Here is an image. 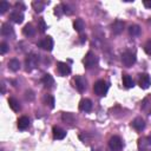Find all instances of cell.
Returning a JSON list of instances; mask_svg holds the SVG:
<instances>
[{"label":"cell","mask_w":151,"mask_h":151,"mask_svg":"<svg viewBox=\"0 0 151 151\" xmlns=\"http://www.w3.org/2000/svg\"><path fill=\"white\" fill-rule=\"evenodd\" d=\"M79 38H80V42H81V44H84V42L86 41V39H87V37H86L85 34H81Z\"/></svg>","instance_id":"37"},{"label":"cell","mask_w":151,"mask_h":151,"mask_svg":"<svg viewBox=\"0 0 151 151\" xmlns=\"http://www.w3.org/2000/svg\"><path fill=\"white\" fill-rule=\"evenodd\" d=\"M15 8H22V9H25V6L21 2H17L15 4Z\"/></svg>","instance_id":"38"},{"label":"cell","mask_w":151,"mask_h":151,"mask_svg":"<svg viewBox=\"0 0 151 151\" xmlns=\"http://www.w3.org/2000/svg\"><path fill=\"white\" fill-rule=\"evenodd\" d=\"M22 33H24L26 37H32V35H34V33H35V28H34L31 24H26L25 27L22 28Z\"/></svg>","instance_id":"19"},{"label":"cell","mask_w":151,"mask_h":151,"mask_svg":"<svg viewBox=\"0 0 151 151\" xmlns=\"http://www.w3.org/2000/svg\"><path fill=\"white\" fill-rule=\"evenodd\" d=\"M107 90H109V85H107V83L106 81H104V80H97L96 83H94V85H93V91H94V93L96 94H98V96H105L106 94V92H107Z\"/></svg>","instance_id":"2"},{"label":"cell","mask_w":151,"mask_h":151,"mask_svg":"<svg viewBox=\"0 0 151 151\" xmlns=\"http://www.w3.org/2000/svg\"><path fill=\"white\" fill-rule=\"evenodd\" d=\"M52 133H53V138L54 139H64L66 136V131L59 126H53L52 129Z\"/></svg>","instance_id":"10"},{"label":"cell","mask_w":151,"mask_h":151,"mask_svg":"<svg viewBox=\"0 0 151 151\" xmlns=\"http://www.w3.org/2000/svg\"><path fill=\"white\" fill-rule=\"evenodd\" d=\"M131 125H132V127H133L134 130L142 131V130H144V127H145V122H144L140 117H137V118H134V119L132 120Z\"/></svg>","instance_id":"14"},{"label":"cell","mask_w":151,"mask_h":151,"mask_svg":"<svg viewBox=\"0 0 151 151\" xmlns=\"http://www.w3.org/2000/svg\"><path fill=\"white\" fill-rule=\"evenodd\" d=\"M144 51L146 52V54L151 55V39L145 42V45H144Z\"/></svg>","instance_id":"33"},{"label":"cell","mask_w":151,"mask_h":151,"mask_svg":"<svg viewBox=\"0 0 151 151\" xmlns=\"http://www.w3.org/2000/svg\"><path fill=\"white\" fill-rule=\"evenodd\" d=\"M109 147L111 151H120L123 147V142H122L120 137H118V136L111 137L109 140Z\"/></svg>","instance_id":"5"},{"label":"cell","mask_w":151,"mask_h":151,"mask_svg":"<svg viewBox=\"0 0 151 151\" xmlns=\"http://www.w3.org/2000/svg\"><path fill=\"white\" fill-rule=\"evenodd\" d=\"M123 84H124V86L126 87V88H131V87H133V80H132V78L129 76V74H123Z\"/></svg>","instance_id":"24"},{"label":"cell","mask_w":151,"mask_h":151,"mask_svg":"<svg viewBox=\"0 0 151 151\" xmlns=\"http://www.w3.org/2000/svg\"><path fill=\"white\" fill-rule=\"evenodd\" d=\"M142 110H144L145 112H147V114L151 113V97H146L143 101H142Z\"/></svg>","instance_id":"18"},{"label":"cell","mask_w":151,"mask_h":151,"mask_svg":"<svg viewBox=\"0 0 151 151\" xmlns=\"http://www.w3.org/2000/svg\"><path fill=\"white\" fill-rule=\"evenodd\" d=\"M129 32H130L131 35H139V33H140V27H139L138 25H131V26L129 27Z\"/></svg>","instance_id":"28"},{"label":"cell","mask_w":151,"mask_h":151,"mask_svg":"<svg viewBox=\"0 0 151 151\" xmlns=\"http://www.w3.org/2000/svg\"><path fill=\"white\" fill-rule=\"evenodd\" d=\"M79 109H80L81 111H84V112L91 111V109H92V101H91L90 99H87V98L81 99L80 103H79Z\"/></svg>","instance_id":"13"},{"label":"cell","mask_w":151,"mask_h":151,"mask_svg":"<svg viewBox=\"0 0 151 151\" xmlns=\"http://www.w3.org/2000/svg\"><path fill=\"white\" fill-rule=\"evenodd\" d=\"M7 51H8L7 44H6V42H1V44H0V53H1V54H5Z\"/></svg>","instance_id":"34"},{"label":"cell","mask_w":151,"mask_h":151,"mask_svg":"<svg viewBox=\"0 0 151 151\" xmlns=\"http://www.w3.org/2000/svg\"><path fill=\"white\" fill-rule=\"evenodd\" d=\"M149 140H147V138H139L138 139V149L139 150H142V151H144V150H146L147 149V146H149Z\"/></svg>","instance_id":"26"},{"label":"cell","mask_w":151,"mask_h":151,"mask_svg":"<svg viewBox=\"0 0 151 151\" xmlns=\"http://www.w3.org/2000/svg\"><path fill=\"white\" fill-rule=\"evenodd\" d=\"M138 84L144 90L149 88L150 85H151V78H150V76L147 73H140L139 74V79H138Z\"/></svg>","instance_id":"7"},{"label":"cell","mask_w":151,"mask_h":151,"mask_svg":"<svg viewBox=\"0 0 151 151\" xmlns=\"http://www.w3.org/2000/svg\"><path fill=\"white\" fill-rule=\"evenodd\" d=\"M1 93H5V85H1Z\"/></svg>","instance_id":"39"},{"label":"cell","mask_w":151,"mask_h":151,"mask_svg":"<svg viewBox=\"0 0 151 151\" xmlns=\"http://www.w3.org/2000/svg\"><path fill=\"white\" fill-rule=\"evenodd\" d=\"M46 28H47V25H46L45 20H44L42 18H40V19L38 20V29H39V32L44 33V32L46 31Z\"/></svg>","instance_id":"29"},{"label":"cell","mask_w":151,"mask_h":151,"mask_svg":"<svg viewBox=\"0 0 151 151\" xmlns=\"http://www.w3.org/2000/svg\"><path fill=\"white\" fill-rule=\"evenodd\" d=\"M34 93H33V91H31V90H27V91H25V99L26 100H28V101H32L33 99H34Z\"/></svg>","instance_id":"32"},{"label":"cell","mask_w":151,"mask_h":151,"mask_svg":"<svg viewBox=\"0 0 151 151\" xmlns=\"http://www.w3.org/2000/svg\"><path fill=\"white\" fill-rule=\"evenodd\" d=\"M41 81H42V84L45 85V87H52V86L54 85V79H53V77H52L51 74H48V73H46V74L42 77Z\"/></svg>","instance_id":"16"},{"label":"cell","mask_w":151,"mask_h":151,"mask_svg":"<svg viewBox=\"0 0 151 151\" xmlns=\"http://www.w3.org/2000/svg\"><path fill=\"white\" fill-rule=\"evenodd\" d=\"M54 14L57 15V17H61L63 14H64V9H63V5L60 4V5H57L55 7H54Z\"/></svg>","instance_id":"31"},{"label":"cell","mask_w":151,"mask_h":151,"mask_svg":"<svg viewBox=\"0 0 151 151\" xmlns=\"http://www.w3.org/2000/svg\"><path fill=\"white\" fill-rule=\"evenodd\" d=\"M122 61L126 67H131L136 63V54L131 51H125L122 54Z\"/></svg>","instance_id":"3"},{"label":"cell","mask_w":151,"mask_h":151,"mask_svg":"<svg viewBox=\"0 0 151 151\" xmlns=\"http://www.w3.org/2000/svg\"><path fill=\"white\" fill-rule=\"evenodd\" d=\"M92 151H100V150H94V149H93V150H92Z\"/></svg>","instance_id":"41"},{"label":"cell","mask_w":151,"mask_h":151,"mask_svg":"<svg viewBox=\"0 0 151 151\" xmlns=\"http://www.w3.org/2000/svg\"><path fill=\"white\" fill-rule=\"evenodd\" d=\"M143 5H144L146 8H151V0H144V1H143Z\"/></svg>","instance_id":"36"},{"label":"cell","mask_w":151,"mask_h":151,"mask_svg":"<svg viewBox=\"0 0 151 151\" xmlns=\"http://www.w3.org/2000/svg\"><path fill=\"white\" fill-rule=\"evenodd\" d=\"M32 7H33V9H34L35 12L40 13V12H42V9L45 8V5H44L41 1H33V2H32Z\"/></svg>","instance_id":"27"},{"label":"cell","mask_w":151,"mask_h":151,"mask_svg":"<svg viewBox=\"0 0 151 151\" xmlns=\"http://www.w3.org/2000/svg\"><path fill=\"white\" fill-rule=\"evenodd\" d=\"M61 5H63V9H64V13H66V14H71V13H72V11L70 9L68 5H66V4H61Z\"/></svg>","instance_id":"35"},{"label":"cell","mask_w":151,"mask_h":151,"mask_svg":"<svg viewBox=\"0 0 151 151\" xmlns=\"http://www.w3.org/2000/svg\"><path fill=\"white\" fill-rule=\"evenodd\" d=\"M38 60H39V55L37 54H29L26 60H25V65H26V71L27 72H31L32 70H34L38 65Z\"/></svg>","instance_id":"4"},{"label":"cell","mask_w":151,"mask_h":151,"mask_svg":"<svg viewBox=\"0 0 151 151\" xmlns=\"http://www.w3.org/2000/svg\"><path fill=\"white\" fill-rule=\"evenodd\" d=\"M12 33H13V27L9 24H7V22L2 24V26H1V34L2 35H9Z\"/></svg>","instance_id":"23"},{"label":"cell","mask_w":151,"mask_h":151,"mask_svg":"<svg viewBox=\"0 0 151 151\" xmlns=\"http://www.w3.org/2000/svg\"><path fill=\"white\" fill-rule=\"evenodd\" d=\"M8 68L13 72H17L20 68V61L18 59H11L8 61Z\"/></svg>","instance_id":"22"},{"label":"cell","mask_w":151,"mask_h":151,"mask_svg":"<svg viewBox=\"0 0 151 151\" xmlns=\"http://www.w3.org/2000/svg\"><path fill=\"white\" fill-rule=\"evenodd\" d=\"M61 120H63L65 124H67L68 126H72V125L76 123L74 116H73L72 113H70V112H64V113L61 114Z\"/></svg>","instance_id":"11"},{"label":"cell","mask_w":151,"mask_h":151,"mask_svg":"<svg viewBox=\"0 0 151 151\" xmlns=\"http://www.w3.org/2000/svg\"><path fill=\"white\" fill-rule=\"evenodd\" d=\"M147 140H149V143H150V144H151V134H150V136H149V137H147Z\"/></svg>","instance_id":"40"},{"label":"cell","mask_w":151,"mask_h":151,"mask_svg":"<svg viewBox=\"0 0 151 151\" xmlns=\"http://www.w3.org/2000/svg\"><path fill=\"white\" fill-rule=\"evenodd\" d=\"M73 27H74V29H76L77 32H81V31L85 28V22H84V20L80 19V18L76 19L74 22H73Z\"/></svg>","instance_id":"21"},{"label":"cell","mask_w":151,"mask_h":151,"mask_svg":"<svg viewBox=\"0 0 151 151\" xmlns=\"http://www.w3.org/2000/svg\"><path fill=\"white\" fill-rule=\"evenodd\" d=\"M8 105H9V107H11L14 112L20 111V109H21V106H20L19 101H18L15 98H9V99H8Z\"/></svg>","instance_id":"20"},{"label":"cell","mask_w":151,"mask_h":151,"mask_svg":"<svg viewBox=\"0 0 151 151\" xmlns=\"http://www.w3.org/2000/svg\"><path fill=\"white\" fill-rule=\"evenodd\" d=\"M9 18H11V20L14 21L15 24H21V22L24 21V14H22L21 12H19V11L12 12L11 15H9Z\"/></svg>","instance_id":"15"},{"label":"cell","mask_w":151,"mask_h":151,"mask_svg":"<svg viewBox=\"0 0 151 151\" xmlns=\"http://www.w3.org/2000/svg\"><path fill=\"white\" fill-rule=\"evenodd\" d=\"M57 70H58V72H59L60 76H68L71 73V67L66 63H63V61H59L58 63Z\"/></svg>","instance_id":"9"},{"label":"cell","mask_w":151,"mask_h":151,"mask_svg":"<svg viewBox=\"0 0 151 151\" xmlns=\"http://www.w3.org/2000/svg\"><path fill=\"white\" fill-rule=\"evenodd\" d=\"M53 45H54V42H53V39L51 37H46V38H44L42 40H40L38 42V46L40 48L45 50V51H52L53 50Z\"/></svg>","instance_id":"6"},{"label":"cell","mask_w":151,"mask_h":151,"mask_svg":"<svg viewBox=\"0 0 151 151\" xmlns=\"http://www.w3.org/2000/svg\"><path fill=\"white\" fill-rule=\"evenodd\" d=\"M28 126H29V119L27 117L24 116V117H20L18 119V127L20 130H26Z\"/></svg>","instance_id":"17"},{"label":"cell","mask_w":151,"mask_h":151,"mask_svg":"<svg viewBox=\"0 0 151 151\" xmlns=\"http://www.w3.org/2000/svg\"><path fill=\"white\" fill-rule=\"evenodd\" d=\"M83 63H84L85 68L90 70V68H93V67H96L98 65V58L93 52H87L86 55L83 59Z\"/></svg>","instance_id":"1"},{"label":"cell","mask_w":151,"mask_h":151,"mask_svg":"<svg viewBox=\"0 0 151 151\" xmlns=\"http://www.w3.org/2000/svg\"><path fill=\"white\" fill-rule=\"evenodd\" d=\"M74 86L79 92H84L86 90V79L83 76H76L74 79Z\"/></svg>","instance_id":"8"},{"label":"cell","mask_w":151,"mask_h":151,"mask_svg":"<svg viewBox=\"0 0 151 151\" xmlns=\"http://www.w3.org/2000/svg\"><path fill=\"white\" fill-rule=\"evenodd\" d=\"M44 104L45 105H47L50 109H53L54 107V98L51 96V94H46L45 97H44Z\"/></svg>","instance_id":"25"},{"label":"cell","mask_w":151,"mask_h":151,"mask_svg":"<svg viewBox=\"0 0 151 151\" xmlns=\"http://www.w3.org/2000/svg\"><path fill=\"white\" fill-rule=\"evenodd\" d=\"M7 9H9V4H8L7 1H5V0L0 1V13L4 14Z\"/></svg>","instance_id":"30"},{"label":"cell","mask_w":151,"mask_h":151,"mask_svg":"<svg viewBox=\"0 0 151 151\" xmlns=\"http://www.w3.org/2000/svg\"><path fill=\"white\" fill-rule=\"evenodd\" d=\"M111 29H112V32L114 33V34H120L122 32H123V29H124V22L123 21H120V20H116L112 25H111Z\"/></svg>","instance_id":"12"}]
</instances>
